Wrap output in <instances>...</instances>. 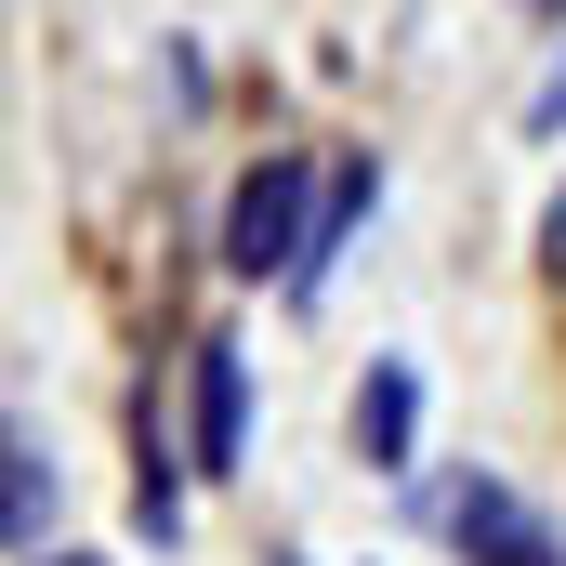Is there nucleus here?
<instances>
[{
    "mask_svg": "<svg viewBox=\"0 0 566 566\" xmlns=\"http://www.w3.org/2000/svg\"><path fill=\"white\" fill-rule=\"evenodd\" d=\"M303 251H316V185H303V158H264L238 198H224V264L238 277H303Z\"/></svg>",
    "mask_w": 566,
    "mask_h": 566,
    "instance_id": "1",
    "label": "nucleus"
},
{
    "mask_svg": "<svg viewBox=\"0 0 566 566\" xmlns=\"http://www.w3.org/2000/svg\"><path fill=\"white\" fill-rule=\"evenodd\" d=\"M434 527H448V541H461L474 566H566L554 514H541L527 488H501V474H461V488L434 501Z\"/></svg>",
    "mask_w": 566,
    "mask_h": 566,
    "instance_id": "2",
    "label": "nucleus"
},
{
    "mask_svg": "<svg viewBox=\"0 0 566 566\" xmlns=\"http://www.w3.org/2000/svg\"><path fill=\"white\" fill-rule=\"evenodd\" d=\"M185 422H198V474H238V461H251V356H238V343H198Z\"/></svg>",
    "mask_w": 566,
    "mask_h": 566,
    "instance_id": "3",
    "label": "nucleus"
},
{
    "mask_svg": "<svg viewBox=\"0 0 566 566\" xmlns=\"http://www.w3.org/2000/svg\"><path fill=\"white\" fill-rule=\"evenodd\" d=\"M409 434H422V369H409V356H369V382H356V448H369L382 474H409Z\"/></svg>",
    "mask_w": 566,
    "mask_h": 566,
    "instance_id": "4",
    "label": "nucleus"
},
{
    "mask_svg": "<svg viewBox=\"0 0 566 566\" xmlns=\"http://www.w3.org/2000/svg\"><path fill=\"white\" fill-rule=\"evenodd\" d=\"M369 198H382V171H369V158H356V171H329V198H316V251H303L290 303H316V290H329V251H343V238L369 224Z\"/></svg>",
    "mask_w": 566,
    "mask_h": 566,
    "instance_id": "5",
    "label": "nucleus"
},
{
    "mask_svg": "<svg viewBox=\"0 0 566 566\" xmlns=\"http://www.w3.org/2000/svg\"><path fill=\"white\" fill-rule=\"evenodd\" d=\"M40 527H53V448H40V422H13V554L40 566Z\"/></svg>",
    "mask_w": 566,
    "mask_h": 566,
    "instance_id": "6",
    "label": "nucleus"
},
{
    "mask_svg": "<svg viewBox=\"0 0 566 566\" xmlns=\"http://www.w3.org/2000/svg\"><path fill=\"white\" fill-rule=\"evenodd\" d=\"M541 251H554V264H566V198H554V224H541Z\"/></svg>",
    "mask_w": 566,
    "mask_h": 566,
    "instance_id": "7",
    "label": "nucleus"
},
{
    "mask_svg": "<svg viewBox=\"0 0 566 566\" xmlns=\"http://www.w3.org/2000/svg\"><path fill=\"white\" fill-rule=\"evenodd\" d=\"M53 566H93V554H53Z\"/></svg>",
    "mask_w": 566,
    "mask_h": 566,
    "instance_id": "8",
    "label": "nucleus"
}]
</instances>
